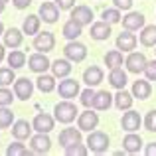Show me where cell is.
Returning <instances> with one entry per match:
<instances>
[{
    "label": "cell",
    "instance_id": "3957f363",
    "mask_svg": "<svg viewBox=\"0 0 156 156\" xmlns=\"http://www.w3.org/2000/svg\"><path fill=\"white\" fill-rule=\"evenodd\" d=\"M63 53H65V57H67L69 61L81 63V61L87 57V46L81 44V42H77V40H69V44L63 48Z\"/></svg>",
    "mask_w": 156,
    "mask_h": 156
},
{
    "label": "cell",
    "instance_id": "ba28073f",
    "mask_svg": "<svg viewBox=\"0 0 156 156\" xmlns=\"http://www.w3.org/2000/svg\"><path fill=\"white\" fill-rule=\"evenodd\" d=\"M77 126H79L81 130H95L97 126H99V115L95 113V111L87 109L85 113H79V117H77Z\"/></svg>",
    "mask_w": 156,
    "mask_h": 156
},
{
    "label": "cell",
    "instance_id": "8992f818",
    "mask_svg": "<svg viewBox=\"0 0 156 156\" xmlns=\"http://www.w3.org/2000/svg\"><path fill=\"white\" fill-rule=\"evenodd\" d=\"M30 148L34 150V154H48L51 150V140L48 136V133H38L34 136H30Z\"/></svg>",
    "mask_w": 156,
    "mask_h": 156
},
{
    "label": "cell",
    "instance_id": "484cf974",
    "mask_svg": "<svg viewBox=\"0 0 156 156\" xmlns=\"http://www.w3.org/2000/svg\"><path fill=\"white\" fill-rule=\"evenodd\" d=\"M61 34H63L67 40H77L81 34H83V26H81L79 22H75L73 18H69L67 22L63 24V30H61Z\"/></svg>",
    "mask_w": 156,
    "mask_h": 156
},
{
    "label": "cell",
    "instance_id": "9c48e42d",
    "mask_svg": "<svg viewBox=\"0 0 156 156\" xmlns=\"http://www.w3.org/2000/svg\"><path fill=\"white\" fill-rule=\"evenodd\" d=\"M140 125H142L140 115H138L136 111H133V109H129L121 119V126H122V130H126V133H136V130L140 129Z\"/></svg>",
    "mask_w": 156,
    "mask_h": 156
},
{
    "label": "cell",
    "instance_id": "d590c367",
    "mask_svg": "<svg viewBox=\"0 0 156 156\" xmlns=\"http://www.w3.org/2000/svg\"><path fill=\"white\" fill-rule=\"evenodd\" d=\"M101 18L109 24H117V22L122 20V16H121V10H119V8H107V10H103Z\"/></svg>",
    "mask_w": 156,
    "mask_h": 156
},
{
    "label": "cell",
    "instance_id": "83f0119b",
    "mask_svg": "<svg viewBox=\"0 0 156 156\" xmlns=\"http://www.w3.org/2000/svg\"><path fill=\"white\" fill-rule=\"evenodd\" d=\"M40 22H42V18H40V14H30L28 18H24V24H22V30L24 34L28 36H36L40 32Z\"/></svg>",
    "mask_w": 156,
    "mask_h": 156
},
{
    "label": "cell",
    "instance_id": "f907efd6",
    "mask_svg": "<svg viewBox=\"0 0 156 156\" xmlns=\"http://www.w3.org/2000/svg\"><path fill=\"white\" fill-rule=\"evenodd\" d=\"M2 2H8V0H2Z\"/></svg>",
    "mask_w": 156,
    "mask_h": 156
},
{
    "label": "cell",
    "instance_id": "b9f144b4",
    "mask_svg": "<svg viewBox=\"0 0 156 156\" xmlns=\"http://www.w3.org/2000/svg\"><path fill=\"white\" fill-rule=\"evenodd\" d=\"M144 75H146V79H148V81H156V59H152V61L146 63Z\"/></svg>",
    "mask_w": 156,
    "mask_h": 156
},
{
    "label": "cell",
    "instance_id": "836d02e7",
    "mask_svg": "<svg viewBox=\"0 0 156 156\" xmlns=\"http://www.w3.org/2000/svg\"><path fill=\"white\" fill-rule=\"evenodd\" d=\"M6 154L8 156H26V154H34V150H28L26 146L22 144V140H16V142H12V144H8V148H6Z\"/></svg>",
    "mask_w": 156,
    "mask_h": 156
},
{
    "label": "cell",
    "instance_id": "4fadbf2b",
    "mask_svg": "<svg viewBox=\"0 0 156 156\" xmlns=\"http://www.w3.org/2000/svg\"><path fill=\"white\" fill-rule=\"evenodd\" d=\"M121 22H122L125 30H130V32L142 30L144 28V14H140V12H129L126 16H122Z\"/></svg>",
    "mask_w": 156,
    "mask_h": 156
},
{
    "label": "cell",
    "instance_id": "277c9868",
    "mask_svg": "<svg viewBox=\"0 0 156 156\" xmlns=\"http://www.w3.org/2000/svg\"><path fill=\"white\" fill-rule=\"evenodd\" d=\"M55 48V36L51 32H38L34 36V50L36 51H42V53H48Z\"/></svg>",
    "mask_w": 156,
    "mask_h": 156
},
{
    "label": "cell",
    "instance_id": "9a60e30c",
    "mask_svg": "<svg viewBox=\"0 0 156 156\" xmlns=\"http://www.w3.org/2000/svg\"><path fill=\"white\" fill-rule=\"evenodd\" d=\"M40 18L48 24H55L59 18V6L55 2H44L40 6Z\"/></svg>",
    "mask_w": 156,
    "mask_h": 156
},
{
    "label": "cell",
    "instance_id": "cb8c5ba5",
    "mask_svg": "<svg viewBox=\"0 0 156 156\" xmlns=\"http://www.w3.org/2000/svg\"><path fill=\"white\" fill-rule=\"evenodd\" d=\"M150 93H152V87H150V81L148 79H138L133 83V95L134 99H148Z\"/></svg>",
    "mask_w": 156,
    "mask_h": 156
},
{
    "label": "cell",
    "instance_id": "4316f807",
    "mask_svg": "<svg viewBox=\"0 0 156 156\" xmlns=\"http://www.w3.org/2000/svg\"><path fill=\"white\" fill-rule=\"evenodd\" d=\"M115 97L109 91H95V101H93V109L95 111H107L113 105Z\"/></svg>",
    "mask_w": 156,
    "mask_h": 156
},
{
    "label": "cell",
    "instance_id": "6da1fadb",
    "mask_svg": "<svg viewBox=\"0 0 156 156\" xmlns=\"http://www.w3.org/2000/svg\"><path fill=\"white\" fill-rule=\"evenodd\" d=\"M53 117H55L57 122L69 125V122L75 121V117H79V111H77L75 103H71V99H65L53 107Z\"/></svg>",
    "mask_w": 156,
    "mask_h": 156
},
{
    "label": "cell",
    "instance_id": "7402d4cb",
    "mask_svg": "<svg viewBox=\"0 0 156 156\" xmlns=\"http://www.w3.org/2000/svg\"><path fill=\"white\" fill-rule=\"evenodd\" d=\"M73 142H81V129L77 126V129H63L59 133V144L63 146H69L73 144Z\"/></svg>",
    "mask_w": 156,
    "mask_h": 156
},
{
    "label": "cell",
    "instance_id": "74e56055",
    "mask_svg": "<svg viewBox=\"0 0 156 156\" xmlns=\"http://www.w3.org/2000/svg\"><path fill=\"white\" fill-rule=\"evenodd\" d=\"M89 152V148L85 144H81V142H73V144L65 146V154L67 156H85Z\"/></svg>",
    "mask_w": 156,
    "mask_h": 156
},
{
    "label": "cell",
    "instance_id": "5b68a950",
    "mask_svg": "<svg viewBox=\"0 0 156 156\" xmlns=\"http://www.w3.org/2000/svg\"><path fill=\"white\" fill-rule=\"evenodd\" d=\"M146 63H148V59H146V55L140 53V51H130L129 57L125 59L126 69H129L130 73H136V75H138V73H144Z\"/></svg>",
    "mask_w": 156,
    "mask_h": 156
},
{
    "label": "cell",
    "instance_id": "5bb4252c",
    "mask_svg": "<svg viewBox=\"0 0 156 156\" xmlns=\"http://www.w3.org/2000/svg\"><path fill=\"white\" fill-rule=\"evenodd\" d=\"M71 18L75 22H79L81 26H87V24L93 22V10L85 4H79V6H73L71 8Z\"/></svg>",
    "mask_w": 156,
    "mask_h": 156
},
{
    "label": "cell",
    "instance_id": "2e32d148",
    "mask_svg": "<svg viewBox=\"0 0 156 156\" xmlns=\"http://www.w3.org/2000/svg\"><path fill=\"white\" fill-rule=\"evenodd\" d=\"M136 44H138V40L130 30H125L117 36V48L122 50V51H133L134 48H136Z\"/></svg>",
    "mask_w": 156,
    "mask_h": 156
},
{
    "label": "cell",
    "instance_id": "8d00e7d4",
    "mask_svg": "<svg viewBox=\"0 0 156 156\" xmlns=\"http://www.w3.org/2000/svg\"><path fill=\"white\" fill-rule=\"evenodd\" d=\"M14 122V113L8 107H0V129H8Z\"/></svg>",
    "mask_w": 156,
    "mask_h": 156
},
{
    "label": "cell",
    "instance_id": "52a82bcc",
    "mask_svg": "<svg viewBox=\"0 0 156 156\" xmlns=\"http://www.w3.org/2000/svg\"><path fill=\"white\" fill-rule=\"evenodd\" d=\"M28 67L34 73H46L48 69L51 67V61L46 57V53L38 51V53H32V55L28 57Z\"/></svg>",
    "mask_w": 156,
    "mask_h": 156
},
{
    "label": "cell",
    "instance_id": "f1b7e54d",
    "mask_svg": "<svg viewBox=\"0 0 156 156\" xmlns=\"http://www.w3.org/2000/svg\"><path fill=\"white\" fill-rule=\"evenodd\" d=\"M36 87L42 93H51L55 89V75H48V73H40V77L36 79Z\"/></svg>",
    "mask_w": 156,
    "mask_h": 156
},
{
    "label": "cell",
    "instance_id": "bcb514c9",
    "mask_svg": "<svg viewBox=\"0 0 156 156\" xmlns=\"http://www.w3.org/2000/svg\"><path fill=\"white\" fill-rule=\"evenodd\" d=\"M144 154L146 156H156V142H150L148 146L144 148Z\"/></svg>",
    "mask_w": 156,
    "mask_h": 156
},
{
    "label": "cell",
    "instance_id": "1f68e13d",
    "mask_svg": "<svg viewBox=\"0 0 156 156\" xmlns=\"http://www.w3.org/2000/svg\"><path fill=\"white\" fill-rule=\"evenodd\" d=\"M105 65L109 69H115V67H121L122 65V51L119 50H111V51H107L105 53Z\"/></svg>",
    "mask_w": 156,
    "mask_h": 156
},
{
    "label": "cell",
    "instance_id": "681fc988",
    "mask_svg": "<svg viewBox=\"0 0 156 156\" xmlns=\"http://www.w3.org/2000/svg\"><path fill=\"white\" fill-rule=\"evenodd\" d=\"M0 36H4V24L0 22Z\"/></svg>",
    "mask_w": 156,
    "mask_h": 156
},
{
    "label": "cell",
    "instance_id": "e575fe53",
    "mask_svg": "<svg viewBox=\"0 0 156 156\" xmlns=\"http://www.w3.org/2000/svg\"><path fill=\"white\" fill-rule=\"evenodd\" d=\"M16 81L14 69L12 67H0V87H8Z\"/></svg>",
    "mask_w": 156,
    "mask_h": 156
},
{
    "label": "cell",
    "instance_id": "7bdbcfd3",
    "mask_svg": "<svg viewBox=\"0 0 156 156\" xmlns=\"http://www.w3.org/2000/svg\"><path fill=\"white\" fill-rule=\"evenodd\" d=\"M115 2V8L119 10H130L133 8V0H113Z\"/></svg>",
    "mask_w": 156,
    "mask_h": 156
},
{
    "label": "cell",
    "instance_id": "4dcf8cb0",
    "mask_svg": "<svg viewBox=\"0 0 156 156\" xmlns=\"http://www.w3.org/2000/svg\"><path fill=\"white\" fill-rule=\"evenodd\" d=\"M109 83L113 85L115 89H125V85H126V73L122 71V67L111 69V73H109Z\"/></svg>",
    "mask_w": 156,
    "mask_h": 156
},
{
    "label": "cell",
    "instance_id": "603a6c76",
    "mask_svg": "<svg viewBox=\"0 0 156 156\" xmlns=\"http://www.w3.org/2000/svg\"><path fill=\"white\" fill-rule=\"evenodd\" d=\"M71 69H73V65H71V61H69L67 57H65V59L51 61V71H53V75L59 77V79H65V77L71 73Z\"/></svg>",
    "mask_w": 156,
    "mask_h": 156
},
{
    "label": "cell",
    "instance_id": "d4e9b609",
    "mask_svg": "<svg viewBox=\"0 0 156 156\" xmlns=\"http://www.w3.org/2000/svg\"><path fill=\"white\" fill-rule=\"evenodd\" d=\"M133 101H134V95L125 89H117V95H115V105H117L119 111H129L133 107Z\"/></svg>",
    "mask_w": 156,
    "mask_h": 156
},
{
    "label": "cell",
    "instance_id": "7dc6e473",
    "mask_svg": "<svg viewBox=\"0 0 156 156\" xmlns=\"http://www.w3.org/2000/svg\"><path fill=\"white\" fill-rule=\"evenodd\" d=\"M4 48H6V46H2V44H0V63H2V59L6 57V50H4Z\"/></svg>",
    "mask_w": 156,
    "mask_h": 156
},
{
    "label": "cell",
    "instance_id": "ee69618b",
    "mask_svg": "<svg viewBox=\"0 0 156 156\" xmlns=\"http://www.w3.org/2000/svg\"><path fill=\"white\" fill-rule=\"evenodd\" d=\"M55 4L59 6V10H71L75 6V0H55Z\"/></svg>",
    "mask_w": 156,
    "mask_h": 156
},
{
    "label": "cell",
    "instance_id": "e0dca14e",
    "mask_svg": "<svg viewBox=\"0 0 156 156\" xmlns=\"http://www.w3.org/2000/svg\"><path fill=\"white\" fill-rule=\"evenodd\" d=\"M32 130H34L32 122H28V121H16L14 125H12V136H14L16 140H26V138L32 136Z\"/></svg>",
    "mask_w": 156,
    "mask_h": 156
},
{
    "label": "cell",
    "instance_id": "7c38bea8",
    "mask_svg": "<svg viewBox=\"0 0 156 156\" xmlns=\"http://www.w3.org/2000/svg\"><path fill=\"white\" fill-rule=\"evenodd\" d=\"M57 93H59V97H63V99H73V97H77V95L81 93V91H79V81L65 77L63 81H59Z\"/></svg>",
    "mask_w": 156,
    "mask_h": 156
},
{
    "label": "cell",
    "instance_id": "816d5d0a",
    "mask_svg": "<svg viewBox=\"0 0 156 156\" xmlns=\"http://www.w3.org/2000/svg\"><path fill=\"white\" fill-rule=\"evenodd\" d=\"M154 51H156V50H154Z\"/></svg>",
    "mask_w": 156,
    "mask_h": 156
},
{
    "label": "cell",
    "instance_id": "7a4b0ae2",
    "mask_svg": "<svg viewBox=\"0 0 156 156\" xmlns=\"http://www.w3.org/2000/svg\"><path fill=\"white\" fill-rule=\"evenodd\" d=\"M109 142L111 140L105 133H101V130H91L89 136H87V148L95 154H103V152L109 150Z\"/></svg>",
    "mask_w": 156,
    "mask_h": 156
},
{
    "label": "cell",
    "instance_id": "ab89813d",
    "mask_svg": "<svg viewBox=\"0 0 156 156\" xmlns=\"http://www.w3.org/2000/svg\"><path fill=\"white\" fill-rule=\"evenodd\" d=\"M144 129L150 130V133H156V109L148 111L144 117Z\"/></svg>",
    "mask_w": 156,
    "mask_h": 156
},
{
    "label": "cell",
    "instance_id": "c3c4849f",
    "mask_svg": "<svg viewBox=\"0 0 156 156\" xmlns=\"http://www.w3.org/2000/svg\"><path fill=\"white\" fill-rule=\"evenodd\" d=\"M4 6H6V2H2V0H0V14L4 12Z\"/></svg>",
    "mask_w": 156,
    "mask_h": 156
},
{
    "label": "cell",
    "instance_id": "f6af8a7d",
    "mask_svg": "<svg viewBox=\"0 0 156 156\" xmlns=\"http://www.w3.org/2000/svg\"><path fill=\"white\" fill-rule=\"evenodd\" d=\"M12 4H14L18 10H24V8H28L32 4V0H12Z\"/></svg>",
    "mask_w": 156,
    "mask_h": 156
},
{
    "label": "cell",
    "instance_id": "d6986e66",
    "mask_svg": "<svg viewBox=\"0 0 156 156\" xmlns=\"http://www.w3.org/2000/svg\"><path fill=\"white\" fill-rule=\"evenodd\" d=\"M24 42V30H18V28H10V30L4 32V46L6 48H20Z\"/></svg>",
    "mask_w": 156,
    "mask_h": 156
},
{
    "label": "cell",
    "instance_id": "ac0fdd59",
    "mask_svg": "<svg viewBox=\"0 0 156 156\" xmlns=\"http://www.w3.org/2000/svg\"><path fill=\"white\" fill-rule=\"evenodd\" d=\"M89 36H91L93 40H97V42L109 40V36H111V24H109V22H105V20L91 24V32H89Z\"/></svg>",
    "mask_w": 156,
    "mask_h": 156
},
{
    "label": "cell",
    "instance_id": "f546056e",
    "mask_svg": "<svg viewBox=\"0 0 156 156\" xmlns=\"http://www.w3.org/2000/svg\"><path fill=\"white\" fill-rule=\"evenodd\" d=\"M138 40H140V44L144 48H154L156 46V26H144L140 32V36H138Z\"/></svg>",
    "mask_w": 156,
    "mask_h": 156
},
{
    "label": "cell",
    "instance_id": "30bf717a",
    "mask_svg": "<svg viewBox=\"0 0 156 156\" xmlns=\"http://www.w3.org/2000/svg\"><path fill=\"white\" fill-rule=\"evenodd\" d=\"M32 93H34V83L28 77H20V79L14 81V95L20 101H28L32 97Z\"/></svg>",
    "mask_w": 156,
    "mask_h": 156
},
{
    "label": "cell",
    "instance_id": "8fae6325",
    "mask_svg": "<svg viewBox=\"0 0 156 156\" xmlns=\"http://www.w3.org/2000/svg\"><path fill=\"white\" fill-rule=\"evenodd\" d=\"M32 126H34L36 133H50V130H53V126H55V117H51L48 113H40L34 117Z\"/></svg>",
    "mask_w": 156,
    "mask_h": 156
},
{
    "label": "cell",
    "instance_id": "44dd1931",
    "mask_svg": "<svg viewBox=\"0 0 156 156\" xmlns=\"http://www.w3.org/2000/svg\"><path fill=\"white\" fill-rule=\"evenodd\" d=\"M140 148H142V138L138 136L136 133H129L122 138V150H125V152L136 154V152H140Z\"/></svg>",
    "mask_w": 156,
    "mask_h": 156
},
{
    "label": "cell",
    "instance_id": "60d3db41",
    "mask_svg": "<svg viewBox=\"0 0 156 156\" xmlns=\"http://www.w3.org/2000/svg\"><path fill=\"white\" fill-rule=\"evenodd\" d=\"M16 95H12V91L8 87H0V107H8L12 105V101H14Z\"/></svg>",
    "mask_w": 156,
    "mask_h": 156
},
{
    "label": "cell",
    "instance_id": "d6a6232c",
    "mask_svg": "<svg viewBox=\"0 0 156 156\" xmlns=\"http://www.w3.org/2000/svg\"><path fill=\"white\" fill-rule=\"evenodd\" d=\"M8 65H10L12 69H20L26 65V53L20 51V50H12L10 53H8Z\"/></svg>",
    "mask_w": 156,
    "mask_h": 156
},
{
    "label": "cell",
    "instance_id": "ffe728a7",
    "mask_svg": "<svg viewBox=\"0 0 156 156\" xmlns=\"http://www.w3.org/2000/svg\"><path fill=\"white\" fill-rule=\"evenodd\" d=\"M83 81L87 87H95V85H99L101 81H103V69L99 67V65H91V67H87L83 71Z\"/></svg>",
    "mask_w": 156,
    "mask_h": 156
},
{
    "label": "cell",
    "instance_id": "f35d334b",
    "mask_svg": "<svg viewBox=\"0 0 156 156\" xmlns=\"http://www.w3.org/2000/svg\"><path fill=\"white\" fill-rule=\"evenodd\" d=\"M79 97H81V105H83V107H87V109H91V107H93V101H95V91H93V89L91 87H87V89H85V91H81L79 93Z\"/></svg>",
    "mask_w": 156,
    "mask_h": 156
}]
</instances>
